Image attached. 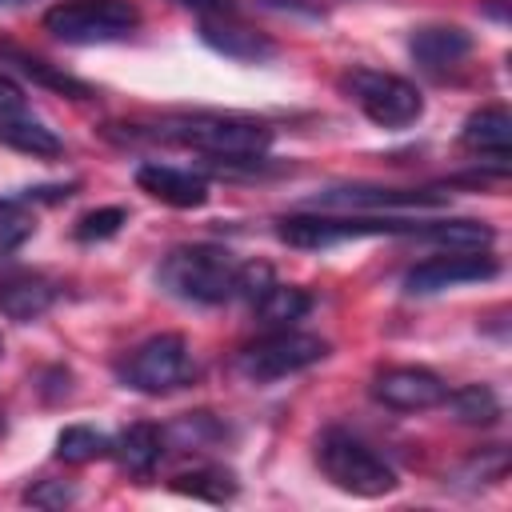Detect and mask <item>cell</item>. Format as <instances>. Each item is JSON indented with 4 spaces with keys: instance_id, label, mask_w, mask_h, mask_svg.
I'll use <instances>...</instances> for the list:
<instances>
[{
    "instance_id": "cell-19",
    "label": "cell",
    "mask_w": 512,
    "mask_h": 512,
    "mask_svg": "<svg viewBox=\"0 0 512 512\" xmlns=\"http://www.w3.org/2000/svg\"><path fill=\"white\" fill-rule=\"evenodd\" d=\"M0 144L20 152V156H32V160H56L64 156V140L40 124L36 116L28 112H16V116H0Z\"/></svg>"
},
{
    "instance_id": "cell-25",
    "label": "cell",
    "mask_w": 512,
    "mask_h": 512,
    "mask_svg": "<svg viewBox=\"0 0 512 512\" xmlns=\"http://www.w3.org/2000/svg\"><path fill=\"white\" fill-rule=\"evenodd\" d=\"M36 232V216L24 208V200H0V260L24 248Z\"/></svg>"
},
{
    "instance_id": "cell-4",
    "label": "cell",
    "mask_w": 512,
    "mask_h": 512,
    "mask_svg": "<svg viewBox=\"0 0 512 512\" xmlns=\"http://www.w3.org/2000/svg\"><path fill=\"white\" fill-rule=\"evenodd\" d=\"M420 220H396L384 212H296L276 224V236L288 248H332L348 240H372V236H416Z\"/></svg>"
},
{
    "instance_id": "cell-8",
    "label": "cell",
    "mask_w": 512,
    "mask_h": 512,
    "mask_svg": "<svg viewBox=\"0 0 512 512\" xmlns=\"http://www.w3.org/2000/svg\"><path fill=\"white\" fill-rule=\"evenodd\" d=\"M192 352L188 340L180 332H156L148 340H140L124 360H120V380L132 392L144 396H164L180 384L192 380Z\"/></svg>"
},
{
    "instance_id": "cell-18",
    "label": "cell",
    "mask_w": 512,
    "mask_h": 512,
    "mask_svg": "<svg viewBox=\"0 0 512 512\" xmlns=\"http://www.w3.org/2000/svg\"><path fill=\"white\" fill-rule=\"evenodd\" d=\"M112 456L120 460V468L128 476H152L156 464L164 460V428H156L148 420L120 428V436H112Z\"/></svg>"
},
{
    "instance_id": "cell-27",
    "label": "cell",
    "mask_w": 512,
    "mask_h": 512,
    "mask_svg": "<svg viewBox=\"0 0 512 512\" xmlns=\"http://www.w3.org/2000/svg\"><path fill=\"white\" fill-rule=\"evenodd\" d=\"M272 280H276V276H272V268H268L264 260H240V268H236V284H232V300H248V304H256Z\"/></svg>"
},
{
    "instance_id": "cell-1",
    "label": "cell",
    "mask_w": 512,
    "mask_h": 512,
    "mask_svg": "<svg viewBox=\"0 0 512 512\" xmlns=\"http://www.w3.org/2000/svg\"><path fill=\"white\" fill-rule=\"evenodd\" d=\"M144 136L176 144V148H192L216 160H256L272 148V128L260 120H244V116H216V112H180V116H164L156 120Z\"/></svg>"
},
{
    "instance_id": "cell-5",
    "label": "cell",
    "mask_w": 512,
    "mask_h": 512,
    "mask_svg": "<svg viewBox=\"0 0 512 512\" xmlns=\"http://www.w3.org/2000/svg\"><path fill=\"white\" fill-rule=\"evenodd\" d=\"M140 28V8L132 0H60L44 12V32L60 44L88 48L112 44Z\"/></svg>"
},
{
    "instance_id": "cell-2",
    "label": "cell",
    "mask_w": 512,
    "mask_h": 512,
    "mask_svg": "<svg viewBox=\"0 0 512 512\" xmlns=\"http://www.w3.org/2000/svg\"><path fill=\"white\" fill-rule=\"evenodd\" d=\"M236 268H240V260L220 244H180L160 260L156 284L172 300L212 308V304L232 300Z\"/></svg>"
},
{
    "instance_id": "cell-31",
    "label": "cell",
    "mask_w": 512,
    "mask_h": 512,
    "mask_svg": "<svg viewBox=\"0 0 512 512\" xmlns=\"http://www.w3.org/2000/svg\"><path fill=\"white\" fill-rule=\"evenodd\" d=\"M176 8H188V12H196L200 20L204 16H224V12H236V4L232 0H172Z\"/></svg>"
},
{
    "instance_id": "cell-12",
    "label": "cell",
    "mask_w": 512,
    "mask_h": 512,
    "mask_svg": "<svg viewBox=\"0 0 512 512\" xmlns=\"http://www.w3.org/2000/svg\"><path fill=\"white\" fill-rule=\"evenodd\" d=\"M60 284L36 268H4L0 272V316L16 324H32L52 312Z\"/></svg>"
},
{
    "instance_id": "cell-23",
    "label": "cell",
    "mask_w": 512,
    "mask_h": 512,
    "mask_svg": "<svg viewBox=\"0 0 512 512\" xmlns=\"http://www.w3.org/2000/svg\"><path fill=\"white\" fill-rule=\"evenodd\" d=\"M56 456L64 464H92V460H104L112 456V436L92 428V424H68L60 428L56 436Z\"/></svg>"
},
{
    "instance_id": "cell-22",
    "label": "cell",
    "mask_w": 512,
    "mask_h": 512,
    "mask_svg": "<svg viewBox=\"0 0 512 512\" xmlns=\"http://www.w3.org/2000/svg\"><path fill=\"white\" fill-rule=\"evenodd\" d=\"M172 492L192 496V500H208V504H224L240 492V480L224 468V464H200L192 472H180L172 480Z\"/></svg>"
},
{
    "instance_id": "cell-15",
    "label": "cell",
    "mask_w": 512,
    "mask_h": 512,
    "mask_svg": "<svg viewBox=\"0 0 512 512\" xmlns=\"http://www.w3.org/2000/svg\"><path fill=\"white\" fill-rule=\"evenodd\" d=\"M408 52H412V60H416L424 72L444 76V72H452V68H460V64L468 60L472 36H468L464 28H456V24H424V28L412 32Z\"/></svg>"
},
{
    "instance_id": "cell-30",
    "label": "cell",
    "mask_w": 512,
    "mask_h": 512,
    "mask_svg": "<svg viewBox=\"0 0 512 512\" xmlns=\"http://www.w3.org/2000/svg\"><path fill=\"white\" fill-rule=\"evenodd\" d=\"M16 112H24V88L8 72H0V116H16Z\"/></svg>"
},
{
    "instance_id": "cell-24",
    "label": "cell",
    "mask_w": 512,
    "mask_h": 512,
    "mask_svg": "<svg viewBox=\"0 0 512 512\" xmlns=\"http://www.w3.org/2000/svg\"><path fill=\"white\" fill-rule=\"evenodd\" d=\"M444 404L452 408V416L460 424H496L500 420V400L488 384H464V388L448 392Z\"/></svg>"
},
{
    "instance_id": "cell-29",
    "label": "cell",
    "mask_w": 512,
    "mask_h": 512,
    "mask_svg": "<svg viewBox=\"0 0 512 512\" xmlns=\"http://www.w3.org/2000/svg\"><path fill=\"white\" fill-rule=\"evenodd\" d=\"M164 436H172L176 448H200L208 436H220V428L208 420V412H196V416H184L180 424H172Z\"/></svg>"
},
{
    "instance_id": "cell-33",
    "label": "cell",
    "mask_w": 512,
    "mask_h": 512,
    "mask_svg": "<svg viewBox=\"0 0 512 512\" xmlns=\"http://www.w3.org/2000/svg\"><path fill=\"white\" fill-rule=\"evenodd\" d=\"M0 356H4V336H0Z\"/></svg>"
},
{
    "instance_id": "cell-13",
    "label": "cell",
    "mask_w": 512,
    "mask_h": 512,
    "mask_svg": "<svg viewBox=\"0 0 512 512\" xmlns=\"http://www.w3.org/2000/svg\"><path fill=\"white\" fill-rule=\"evenodd\" d=\"M200 36L212 52L236 60V64H264L276 56V40L256 32L252 24H244L236 12H224V16H204L200 20Z\"/></svg>"
},
{
    "instance_id": "cell-11",
    "label": "cell",
    "mask_w": 512,
    "mask_h": 512,
    "mask_svg": "<svg viewBox=\"0 0 512 512\" xmlns=\"http://www.w3.org/2000/svg\"><path fill=\"white\" fill-rule=\"evenodd\" d=\"M440 192L420 188H376V184H348V188H324L316 196V208L324 212H384V208H440Z\"/></svg>"
},
{
    "instance_id": "cell-16",
    "label": "cell",
    "mask_w": 512,
    "mask_h": 512,
    "mask_svg": "<svg viewBox=\"0 0 512 512\" xmlns=\"http://www.w3.org/2000/svg\"><path fill=\"white\" fill-rule=\"evenodd\" d=\"M460 144L472 156H488V160H496L504 168L508 156H512V116H508V108L504 104L476 108L460 128Z\"/></svg>"
},
{
    "instance_id": "cell-9",
    "label": "cell",
    "mask_w": 512,
    "mask_h": 512,
    "mask_svg": "<svg viewBox=\"0 0 512 512\" xmlns=\"http://www.w3.org/2000/svg\"><path fill=\"white\" fill-rule=\"evenodd\" d=\"M496 272H500V264L488 252H440V256H428L404 272V292L408 296H436V292H448L460 284L492 280Z\"/></svg>"
},
{
    "instance_id": "cell-14",
    "label": "cell",
    "mask_w": 512,
    "mask_h": 512,
    "mask_svg": "<svg viewBox=\"0 0 512 512\" xmlns=\"http://www.w3.org/2000/svg\"><path fill=\"white\" fill-rule=\"evenodd\" d=\"M136 188L168 208H204L208 204V180L200 172L160 164V160H148L136 168Z\"/></svg>"
},
{
    "instance_id": "cell-20",
    "label": "cell",
    "mask_w": 512,
    "mask_h": 512,
    "mask_svg": "<svg viewBox=\"0 0 512 512\" xmlns=\"http://www.w3.org/2000/svg\"><path fill=\"white\" fill-rule=\"evenodd\" d=\"M416 240L436 244L440 252H488L496 232L484 220H420Z\"/></svg>"
},
{
    "instance_id": "cell-10",
    "label": "cell",
    "mask_w": 512,
    "mask_h": 512,
    "mask_svg": "<svg viewBox=\"0 0 512 512\" xmlns=\"http://www.w3.org/2000/svg\"><path fill=\"white\" fill-rule=\"evenodd\" d=\"M372 396L392 412H428L444 404L448 384L424 364H392L372 376Z\"/></svg>"
},
{
    "instance_id": "cell-21",
    "label": "cell",
    "mask_w": 512,
    "mask_h": 512,
    "mask_svg": "<svg viewBox=\"0 0 512 512\" xmlns=\"http://www.w3.org/2000/svg\"><path fill=\"white\" fill-rule=\"evenodd\" d=\"M308 308H312V296L304 292V288H296V284H268L264 288V296L252 304V312H256V320L264 324V328H292L296 320H304L308 316Z\"/></svg>"
},
{
    "instance_id": "cell-17",
    "label": "cell",
    "mask_w": 512,
    "mask_h": 512,
    "mask_svg": "<svg viewBox=\"0 0 512 512\" xmlns=\"http://www.w3.org/2000/svg\"><path fill=\"white\" fill-rule=\"evenodd\" d=\"M0 64H12V68H16L20 76H28L32 84H40V88H48V92H60V96H68V100H92V96H96L88 80H80V76L64 72L60 64H52V60H44V56H36V52H24V48H16V44H8V40H0Z\"/></svg>"
},
{
    "instance_id": "cell-28",
    "label": "cell",
    "mask_w": 512,
    "mask_h": 512,
    "mask_svg": "<svg viewBox=\"0 0 512 512\" xmlns=\"http://www.w3.org/2000/svg\"><path fill=\"white\" fill-rule=\"evenodd\" d=\"M72 500H76V484H68V480H36L24 488V504H32V508H64Z\"/></svg>"
},
{
    "instance_id": "cell-32",
    "label": "cell",
    "mask_w": 512,
    "mask_h": 512,
    "mask_svg": "<svg viewBox=\"0 0 512 512\" xmlns=\"http://www.w3.org/2000/svg\"><path fill=\"white\" fill-rule=\"evenodd\" d=\"M20 4H28V0H0V12H8V8H20Z\"/></svg>"
},
{
    "instance_id": "cell-7",
    "label": "cell",
    "mask_w": 512,
    "mask_h": 512,
    "mask_svg": "<svg viewBox=\"0 0 512 512\" xmlns=\"http://www.w3.org/2000/svg\"><path fill=\"white\" fill-rule=\"evenodd\" d=\"M328 356V340L300 332V328H268L260 340L244 344L236 356V372L248 384H276L284 376H296Z\"/></svg>"
},
{
    "instance_id": "cell-6",
    "label": "cell",
    "mask_w": 512,
    "mask_h": 512,
    "mask_svg": "<svg viewBox=\"0 0 512 512\" xmlns=\"http://www.w3.org/2000/svg\"><path fill=\"white\" fill-rule=\"evenodd\" d=\"M340 92L376 124V128H412L424 116V96L412 80L380 68H348L340 76Z\"/></svg>"
},
{
    "instance_id": "cell-26",
    "label": "cell",
    "mask_w": 512,
    "mask_h": 512,
    "mask_svg": "<svg viewBox=\"0 0 512 512\" xmlns=\"http://www.w3.org/2000/svg\"><path fill=\"white\" fill-rule=\"evenodd\" d=\"M128 224V212L120 208V204H104V208H92V212H84L80 220H76V240L80 244H96V240H108V236H116L120 228Z\"/></svg>"
},
{
    "instance_id": "cell-3",
    "label": "cell",
    "mask_w": 512,
    "mask_h": 512,
    "mask_svg": "<svg viewBox=\"0 0 512 512\" xmlns=\"http://www.w3.org/2000/svg\"><path fill=\"white\" fill-rule=\"evenodd\" d=\"M316 464L332 488L360 496V500H380V496H392L400 488L396 468L368 440H360L348 428H328L316 440Z\"/></svg>"
}]
</instances>
